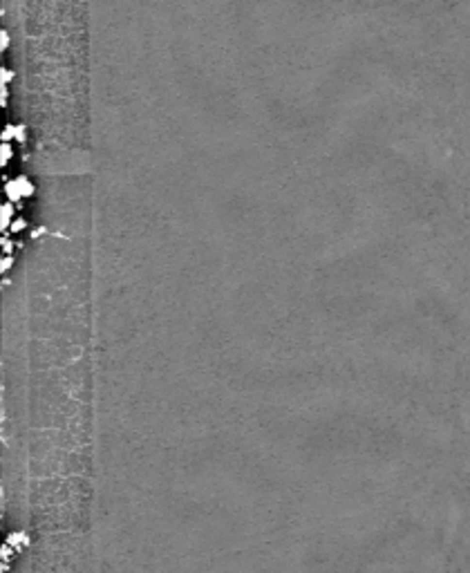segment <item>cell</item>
Instances as JSON below:
<instances>
[{"instance_id": "2", "label": "cell", "mask_w": 470, "mask_h": 573, "mask_svg": "<svg viewBox=\"0 0 470 573\" xmlns=\"http://www.w3.org/2000/svg\"><path fill=\"white\" fill-rule=\"evenodd\" d=\"M12 215H14V204H2V209H0V226H2V231L5 229H12Z\"/></svg>"}, {"instance_id": "5", "label": "cell", "mask_w": 470, "mask_h": 573, "mask_svg": "<svg viewBox=\"0 0 470 573\" xmlns=\"http://www.w3.org/2000/svg\"><path fill=\"white\" fill-rule=\"evenodd\" d=\"M0 76H2V85H5V83H9V79H12V76H14V72H12V70H5V67H2V72H0Z\"/></svg>"}, {"instance_id": "4", "label": "cell", "mask_w": 470, "mask_h": 573, "mask_svg": "<svg viewBox=\"0 0 470 573\" xmlns=\"http://www.w3.org/2000/svg\"><path fill=\"white\" fill-rule=\"evenodd\" d=\"M0 43H2V45H0V47H2V49H5V47H9V34H7L5 29L0 32Z\"/></svg>"}, {"instance_id": "1", "label": "cell", "mask_w": 470, "mask_h": 573, "mask_svg": "<svg viewBox=\"0 0 470 573\" xmlns=\"http://www.w3.org/2000/svg\"><path fill=\"white\" fill-rule=\"evenodd\" d=\"M7 195H9V199L12 202H16V199H20V197H27L34 193V186L29 184L25 177H16V180H12L9 184H7Z\"/></svg>"}, {"instance_id": "8", "label": "cell", "mask_w": 470, "mask_h": 573, "mask_svg": "<svg viewBox=\"0 0 470 573\" xmlns=\"http://www.w3.org/2000/svg\"><path fill=\"white\" fill-rule=\"evenodd\" d=\"M9 266H12V255H7V258H2V266H0V269H2V273H5L7 269H9Z\"/></svg>"}, {"instance_id": "6", "label": "cell", "mask_w": 470, "mask_h": 573, "mask_svg": "<svg viewBox=\"0 0 470 573\" xmlns=\"http://www.w3.org/2000/svg\"><path fill=\"white\" fill-rule=\"evenodd\" d=\"M2 249L7 251V253H12V249H14V244H12V240L9 238H2Z\"/></svg>"}, {"instance_id": "3", "label": "cell", "mask_w": 470, "mask_h": 573, "mask_svg": "<svg viewBox=\"0 0 470 573\" xmlns=\"http://www.w3.org/2000/svg\"><path fill=\"white\" fill-rule=\"evenodd\" d=\"M0 152H2V155H0V164L5 166V164L12 159V146L7 144V141H2V148H0Z\"/></svg>"}, {"instance_id": "7", "label": "cell", "mask_w": 470, "mask_h": 573, "mask_svg": "<svg viewBox=\"0 0 470 573\" xmlns=\"http://www.w3.org/2000/svg\"><path fill=\"white\" fill-rule=\"evenodd\" d=\"M25 226H27V224H25V220H16V222L12 224V231L16 233V231H20V229H25Z\"/></svg>"}]
</instances>
